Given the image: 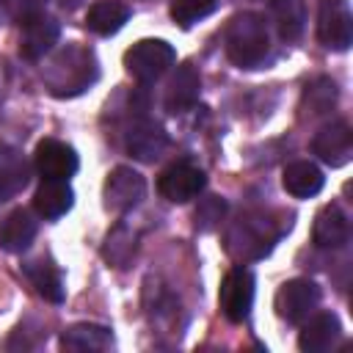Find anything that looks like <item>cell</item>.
<instances>
[{
  "label": "cell",
  "mask_w": 353,
  "mask_h": 353,
  "mask_svg": "<svg viewBox=\"0 0 353 353\" xmlns=\"http://www.w3.org/2000/svg\"><path fill=\"white\" fill-rule=\"evenodd\" d=\"M270 50V36L262 14L243 11L226 28V55L240 69H256Z\"/></svg>",
  "instance_id": "1"
},
{
  "label": "cell",
  "mask_w": 353,
  "mask_h": 353,
  "mask_svg": "<svg viewBox=\"0 0 353 353\" xmlns=\"http://www.w3.org/2000/svg\"><path fill=\"white\" fill-rule=\"evenodd\" d=\"M44 80L55 97H77L97 80V58L85 47L69 44L50 61Z\"/></svg>",
  "instance_id": "2"
},
{
  "label": "cell",
  "mask_w": 353,
  "mask_h": 353,
  "mask_svg": "<svg viewBox=\"0 0 353 353\" xmlns=\"http://www.w3.org/2000/svg\"><path fill=\"white\" fill-rule=\"evenodd\" d=\"M279 234H281V229L265 212H243L237 221H232V226L226 232V251L243 262L262 259L270 254Z\"/></svg>",
  "instance_id": "3"
},
{
  "label": "cell",
  "mask_w": 353,
  "mask_h": 353,
  "mask_svg": "<svg viewBox=\"0 0 353 353\" xmlns=\"http://www.w3.org/2000/svg\"><path fill=\"white\" fill-rule=\"evenodd\" d=\"M174 61L176 52L163 39H141L124 52V69L141 83H152L163 77L174 66Z\"/></svg>",
  "instance_id": "4"
},
{
  "label": "cell",
  "mask_w": 353,
  "mask_h": 353,
  "mask_svg": "<svg viewBox=\"0 0 353 353\" xmlns=\"http://www.w3.org/2000/svg\"><path fill=\"white\" fill-rule=\"evenodd\" d=\"M218 303H221V312L229 323H243L251 312V303H254V276H251V270H245L243 265L232 268L221 281Z\"/></svg>",
  "instance_id": "5"
},
{
  "label": "cell",
  "mask_w": 353,
  "mask_h": 353,
  "mask_svg": "<svg viewBox=\"0 0 353 353\" xmlns=\"http://www.w3.org/2000/svg\"><path fill=\"white\" fill-rule=\"evenodd\" d=\"M317 39L336 52H345L353 41V14L345 0H323L317 11Z\"/></svg>",
  "instance_id": "6"
},
{
  "label": "cell",
  "mask_w": 353,
  "mask_h": 353,
  "mask_svg": "<svg viewBox=\"0 0 353 353\" xmlns=\"http://www.w3.org/2000/svg\"><path fill=\"white\" fill-rule=\"evenodd\" d=\"M207 185V176L199 165L193 163H171L160 179H157V190L163 199H168L171 204H185L190 199H196Z\"/></svg>",
  "instance_id": "7"
},
{
  "label": "cell",
  "mask_w": 353,
  "mask_h": 353,
  "mask_svg": "<svg viewBox=\"0 0 353 353\" xmlns=\"http://www.w3.org/2000/svg\"><path fill=\"white\" fill-rule=\"evenodd\" d=\"M320 301V290L309 279H290L276 292V314L287 323L306 320Z\"/></svg>",
  "instance_id": "8"
},
{
  "label": "cell",
  "mask_w": 353,
  "mask_h": 353,
  "mask_svg": "<svg viewBox=\"0 0 353 353\" xmlns=\"http://www.w3.org/2000/svg\"><path fill=\"white\" fill-rule=\"evenodd\" d=\"M143 193H146V179L138 171H132L130 165L113 168L108 174V179H105V190H102L105 207L110 212H127V210H132L143 199Z\"/></svg>",
  "instance_id": "9"
},
{
  "label": "cell",
  "mask_w": 353,
  "mask_h": 353,
  "mask_svg": "<svg viewBox=\"0 0 353 353\" xmlns=\"http://www.w3.org/2000/svg\"><path fill=\"white\" fill-rule=\"evenodd\" d=\"M61 36V28L52 17H47L44 11L41 14H33L28 19H22V33H19V55L25 61H39L44 58L55 41Z\"/></svg>",
  "instance_id": "10"
},
{
  "label": "cell",
  "mask_w": 353,
  "mask_h": 353,
  "mask_svg": "<svg viewBox=\"0 0 353 353\" xmlns=\"http://www.w3.org/2000/svg\"><path fill=\"white\" fill-rule=\"evenodd\" d=\"M312 152L328 163L331 168H339L350 160L353 154V132L347 121H331L325 127H320L312 138Z\"/></svg>",
  "instance_id": "11"
},
{
  "label": "cell",
  "mask_w": 353,
  "mask_h": 353,
  "mask_svg": "<svg viewBox=\"0 0 353 353\" xmlns=\"http://www.w3.org/2000/svg\"><path fill=\"white\" fill-rule=\"evenodd\" d=\"M33 165L44 179H69L77 171V154L69 143L55 141V138H44L36 143L33 152Z\"/></svg>",
  "instance_id": "12"
},
{
  "label": "cell",
  "mask_w": 353,
  "mask_h": 353,
  "mask_svg": "<svg viewBox=\"0 0 353 353\" xmlns=\"http://www.w3.org/2000/svg\"><path fill=\"white\" fill-rule=\"evenodd\" d=\"M165 146H168V135L157 121H152L146 116H138L130 124V130H127V152L135 160L154 163L165 152Z\"/></svg>",
  "instance_id": "13"
},
{
  "label": "cell",
  "mask_w": 353,
  "mask_h": 353,
  "mask_svg": "<svg viewBox=\"0 0 353 353\" xmlns=\"http://www.w3.org/2000/svg\"><path fill=\"white\" fill-rule=\"evenodd\" d=\"M342 336V325H339V317L331 314V312H320L314 314L303 328H301V336H298V347L303 353H325L331 350Z\"/></svg>",
  "instance_id": "14"
},
{
  "label": "cell",
  "mask_w": 353,
  "mask_h": 353,
  "mask_svg": "<svg viewBox=\"0 0 353 353\" xmlns=\"http://www.w3.org/2000/svg\"><path fill=\"white\" fill-rule=\"evenodd\" d=\"M199 94H201V77H199L196 66L182 63V66H176V72H174V77L165 88V110L174 113V116L185 113L196 105Z\"/></svg>",
  "instance_id": "15"
},
{
  "label": "cell",
  "mask_w": 353,
  "mask_h": 353,
  "mask_svg": "<svg viewBox=\"0 0 353 353\" xmlns=\"http://www.w3.org/2000/svg\"><path fill=\"white\" fill-rule=\"evenodd\" d=\"M312 240L317 248H342L350 240V223L347 215L336 204H325L312 226Z\"/></svg>",
  "instance_id": "16"
},
{
  "label": "cell",
  "mask_w": 353,
  "mask_h": 353,
  "mask_svg": "<svg viewBox=\"0 0 353 353\" xmlns=\"http://www.w3.org/2000/svg\"><path fill=\"white\" fill-rule=\"evenodd\" d=\"M61 347L69 353H102L113 347V334L105 325L77 323L61 334Z\"/></svg>",
  "instance_id": "17"
},
{
  "label": "cell",
  "mask_w": 353,
  "mask_h": 353,
  "mask_svg": "<svg viewBox=\"0 0 353 353\" xmlns=\"http://www.w3.org/2000/svg\"><path fill=\"white\" fill-rule=\"evenodd\" d=\"M30 179V165L11 143H0V199L17 196Z\"/></svg>",
  "instance_id": "18"
},
{
  "label": "cell",
  "mask_w": 353,
  "mask_h": 353,
  "mask_svg": "<svg viewBox=\"0 0 353 353\" xmlns=\"http://www.w3.org/2000/svg\"><path fill=\"white\" fill-rule=\"evenodd\" d=\"M323 182H325L323 171L314 163H309V160H295L281 174L284 190L290 196H295V199H312V196H317L323 190Z\"/></svg>",
  "instance_id": "19"
},
{
  "label": "cell",
  "mask_w": 353,
  "mask_h": 353,
  "mask_svg": "<svg viewBox=\"0 0 353 353\" xmlns=\"http://www.w3.org/2000/svg\"><path fill=\"white\" fill-rule=\"evenodd\" d=\"M72 201H74V193L69 188L66 179H41L36 196H33V207L41 218H61L72 210Z\"/></svg>",
  "instance_id": "20"
},
{
  "label": "cell",
  "mask_w": 353,
  "mask_h": 353,
  "mask_svg": "<svg viewBox=\"0 0 353 353\" xmlns=\"http://www.w3.org/2000/svg\"><path fill=\"white\" fill-rule=\"evenodd\" d=\"M36 229L39 226H36V221H33V215L28 210L19 207V210L8 212L6 221L0 223V248H6L11 254H22L33 243Z\"/></svg>",
  "instance_id": "21"
},
{
  "label": "cell",
  "mask_w": 353,
  "mask_h": 353,
  "mask_svg": "<svg viewBox=\"0 0 353 353\" xmlns=\"http://www.w3.org/2000/svg\"><path fill=\"white\" fill-rule=\"evenodd\" d=\"M130 19V8L119 0H97L85 14V28L97 36H113Z\"/></svg>",
  "instance_id": "22"
},
{
  "label": "cell",
  "mask_w": 353,
  "mask_h": 353,
  "mask_svg": "<svg viewBox=\"0 0 353 353\" xmlns=\"http://www.w3.org/2000/svg\"><path fill=\"white\" fill-rule=\"evenodd\" d=\"M270 11H273V22L276 30L284 41H295L303 33L306 25V8L303 0H268Z\"/></svg>",
  "instance_id": "23"
},
{
  "label": "cell",
  "mask_w": 353,
  "mask_h": 353,
  "mask_svg": "<svg viewBox=\"0 0 353 353\" xmlns=\"http://www.w3.org/2000/svg\"><path fill=\"white\" fill-rule=\"evenodd\" d=\"M336 97H339V88L331 77H317L312 80L306 88H303V99H301V113L314 119V116H323L328 113L334 105H336Z\"/></svg>",
  "instance_id": "24"
},
{
  "label": "cell",
  "mask_w": 353,
  "mask_h": 353,
  "mask_svg": "<svg viewBox=\"0 0 353 353\" xmlns=\"http://www.w3.org/2000/svg\"><path fill=\"white\" fill-rule=\"evenodd\" d=\"M25 273H28V279L33 281L36 292L44 301H50V303H61L63 301V279L50 262H41V259L39 262H28Z\"/></svg>",
  "instance_id": "25"
},
{
  "label": "cell",
  "mask_w": 353,
  "mask_h": 353,
  "mask_svg": "<svg viewBox=\"0 0 353 353\" xmlns=\"http://www.w3.org/2000/svg\"><path fill=\"white\" fill-rule=\"evenodd\" d=\"M168 11H171V19L179 28H190L199 19H204L207 14L215 11V0H171Z\"/></svg>",
  "instance_id": "26"
},
{
  "label": "cell",
  "mask_w": 353,
  "mask_h": 353,
  "mask_svg": "<svg viewBox=\"0 0 353 353\" xmlns=\"http://www.w3.org/2000/svg\"><path fill=\"white\" fill-rule=\"evenodd\" d=\"M132 251H135V237H132L124 226H119V229H113V232L108 234L102 254H105V259H108L110 265L124 268V262L132 256Z\"/></svg>",
  "instance_id": "27"
},
{
  "label": "cell",
  "mask_w": 353,
  "mask_h": 353,
  "mask_svg": "<svg viewBox=\"0 0 353 353\" xmlns=\"http://www.w3.org/2000/svg\"><path fill=\"white\" fill-rule=\"evenodd\" d=\"M226 215V199L221 196H204L199 199V207L193 212V221H196V229L201 232H212Z\"/></svg>",
  "instance_id": "28"
},
{
  "label": "cell",
  "mask_w": 353,
  "mask_h": 353,
  "mask_svg": "<svg viewBox=\"0 0 353 353\" xmlns=\"http://www.w3.org/2000/svg\"><path fill=\"white\" fill-rule=\"evenodd\" d=\"M44 3H47V0H14V14H17L19 22H22V19L33 17V14H41V11H44Z\"/></svg>",
  "instance_id": "29"
},
{
  "label": "cell",
  "mask_w": 353,
  "mask_h": 353,
  "mask_svg": "<svg viewBox=\"0 0 353 353\" xmlns=\"http://www.w3.org/2000/svg\"><path fill=\"white\" fill-rule=\"evenodd\" d=\"M61 6H63V8H74V6H77V0H61Z\"/></svg>",
  "instance_id": "30"
}]
</instances>
